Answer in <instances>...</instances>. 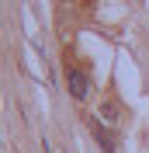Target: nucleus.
<instances>
[{
    "label": "nucleus",
    "mask_w": 149,
    "mask_h": 153,
    "mask_svg": "<svg viewBox=\"0 0 149 153\" xmlns=\"http://www.w3.org/2000/svg\"><path fill=\"white\" fill-rule=\"evenodd\" d=\"M101 118H104V122H108V125H114V122H118V118H121L118 105H114V101H104V105H101Z\"/></svg>",
    "instance_id": "nucleus-3"
},
{
    "label": "nucleus",
    "mask_w": 149,
    "mask_h": 153,
    "mask_svg": "<svg viewBox=\"0 0 149 153\" xmlns=\"http://www.w3.org/2000/svg\"><path fill=\"white\" fill-rule=\"evenodd\" d=\"M87 125H90V132H94V139L101 143V150H104V153H114V143H111V136L104 132V125L97 122L94 115H90V118H87Z\"/></svg>",
    "instance_id": "nucleus-2"
},
{
    "label": "nucleus",
    "mask_w": 149,
    "mask_h": 153,
    "mask_svg": "<svg viewBox=\"0 0 149 153\" xmlns=\"http://www.w3.org/2000/svg\"><path fill=\"white\" fill-rule=\"evenodd\" d=\"M66 84H69V94H73L76 101H83L87 91H90V76H87L80 66H66Z\"/></svg>",
    "instance_id": "nucleus-1"
}]
</instances>
